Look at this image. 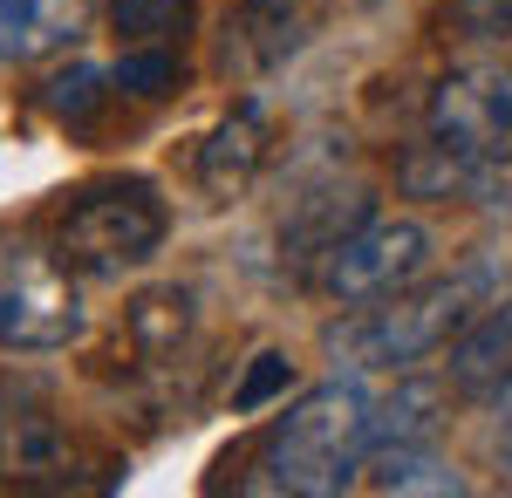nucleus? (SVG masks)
Listing matches in <instances>:
<instances>
[{
	"mask_svg": "<svg viewBox=\"0 0 512 498\" xmlns=\"http://www.w3.org/2000/svg\"><path fill=\"white\" fill-rule=\"evenodd\" d=\"M130 335H137V348H144L151 362H178V348L192 335V294H178V287L144 294L137 314H130Z\"/></svg>",
	"mask_w": 512,
	"mask_h": 498,
	"instance_id": "nucleus-17",
	"label": "nucleus"
},
{
	"mask_svg": "<svg viewBox=\"0 0 512 498\" xmlns=\"http://www.w3.org/2000/svg\"><path fill=\"white\" fill-rule=\"evenodd\" d=\"M267 157H274V123L260 103H233V110L212 123V137L198 144V185L205 198H239L260 171H267Z\"/></svg>",
	"mask_w": 512,
	"mask_h": 498,
	"instance_id": "nucleus-10",
	"label": "nucleus"
},
{
	"mask_svg": "<svg viewBox=\"0 0 512 498\" xmlns=\"http://www.w3.org/2000/svg\"><path fill=\"white\" fill-rule=\"evenodd\" d=\"M485 307H492V267H458L451 280L403 287L390 301L362 307L355 321H342L328 335V348L355 369H410V362L437 355L444 342H458Z\"/></svg>",
	"mask_w": 512,
	"mask_h": 498,
	"instance_id": "nucleus-3",
	"label": "nucleus"
},
{
	"mask_svg": "<svg viewBox=\"0 0 512 498\" xmlns=\"http://www.w3.org/2000/svg\"><path fill=\"white\" fill-rule=\"evenodd\" d=\"M308 41V14L301 0H239L226 41H219V76L226 82H260L274 76L287 55H301Z\"/></svg>",
	"mask_w": 512,
	"mask_h": 498,
	"instance_id": "nucleus-8",
	"label": "nucleus"
},
{
	"mask_svg": "<svg viewBox=\"0 0 512 498\" xmlns=\"http://www.w3.org/2000/svg\"><path fill=\"white\" fill-rule=\"evenodd\" d=\"M0 485L14 492H103L117 458H103L76 423L62 389L35 369H0Z\"/></svg>",
	"mask_w": 512,
	"mask_h": 498,
	"instance_id": "nucleus-2",
	"label": "nucleus"
},
{
	"mask_svg": "<svg viewBox=\"0 0 512 498\" xmlns=\"http://www.w3.org/2000/svg\"><path fill=\"white\" fill-rule=\"evenodd\" d=\"M110 28L123 48H185L198 28V0H110Z\"/></svg>",
	"mask_w": 512,
	"mask_h": 498,
	"instance_id": "nucleus-15",
	"label": "nucleus"
},
{
	"mask_svg": "<svg viewBox=\"0 0 512 498\" xmlns=\"http://www.w3.org/2000/svg\"><path fill=\"white\" fill-rule=\"evenodd\" d=\"M424 267H431V232L417 219H376L369 212L315 267V287L342 307H376L390 294H403V287H417Z\"/></svg>",
	"mask_w": 512,
	"mask_h": 498,
	"instance_id": "nucleus-6",
	"label": "nucleus"
},
{
	"mask_svg": "<svg viewBox=\"0 0 512 498\" xmlns=\"http://www.w3.org/2000/svg\"><path fill=\"white\" fill-rule=\"evenodd\" d=\"M96 0H0V69L62 55L89 35Z\"/></svg>",
	"mask_w": 512,
	"mask_h": 498,
	"instance_id": "nucleus-11",
	"label": "nucleus"
},
{
	"mask_svg": "<svg viewBox=\"0 0 512 498\" xmlns=\"http://www.w3.org/2000/svg\"><path fill=\"white\" fill-rule=\"evenodd\" d=\"M431 144L458 157H485L512 144V69H451L424 103Z\"/></svg>",
	"mask_w": 512,
	"mask_h": 498,
	"instance_id": "nucleus-7",
	"label": "nucleus"
},
{
	"mask_svg": "<svg viewBox=\"0 0 512 498\" xmlns=\"http://www.w3.org/2000/svg\"><path fill=\"white\" fill-rule=\"evenodd\" d=\"M117 96H137V103H164L171 89H178V48H123L117 55Z\"/></svg>",
	"mask_w": 512,
	"mask_h": 498,
	"instance_id": "nucleus-19",
	"label": "nucleus"
},
{
	"mask_svg": "<svg viewBox=\"0 0 512 498\" xmlns=\"http://www.w3.org/2000/svg\"><path fill=\"white\" fill-rule=\"evenodd\" d=\"M362 219H369V198L362 192H315V198H301V212L280 226V253L301 260V267H321Z\"/></svg>",
	"mask_w": 512,
	"mask_h": 498,
	"instance_id": "nucleus-14",
	"label": "nucleus"
},
{
	"mask_svg": "<svg viewBox=\"0 0 512 498\" xmlns=\"http://www.w3.org/2000/svg\"><path fill=\"white\" fill-rule=\"evenodd\" d=\"M369 437H376V396L355 383V376H335V383L308 389V396L267 430L246 492H280V498L349 492Z\"/></svg>",
	"mask_w": 512,
	"mask_h": 498,
	"instance_id": "nucleus-1",
	"label": "nucleus"
},
{
	"mask_svg": "<svg viewBox=\"0 0 512 498\" xmlns=\"http://www.w3.org/2000/svg\"><path fill=\"white\" fill-rule=\"evenodd\" d=\"M444 35L472 48H512V0H444Z\"/></svg>",
	"mask_w": 512,
	"mask_h": 498,
	"instance_id": "nucleus-20",
	"label": "nucleus"
},
{
	"mask_svg": "<svg viewBox=\"0 0 512 498\" xmlns=\"http://www.w3.org/2000/svg\"><path fill=\"white\" fill-rule=\"evenodd\" d=\"M506 403H512V389H506Z\"/></svg>",
	"mask_w": 512,
	"mask_h": 498,
	"instance_id": "nucleus-22",
	"label": "nucleus"
},
{
	"mask_svg": "<svg viewBox=\"0 0 512 498\" xmlns=\"http://www.w3.org/2000/svg\"><path fill=\"white\" fill-rule=\"evenodd\" d=\"M349 492H465V478L437 458V444H369Z\"/></svg>",
	"mask_w": 512,
	"mask_h": 498,
	"instance_id": "nucleus-13",
	"label": "nucleus"
},
{
	"mask_svg": "<svg viewBox=\"0 0 512 498\" xmlns=\"http://www.w3.org/2000/svg\"><path fill=\"white\" fill-rule=\"evenodd\" d=\"M451 389L472 396V403H492L512 389V294L492 301L472 328L451 342Z\"/></svg>",
	"mask_w": 512,
	"mask_h": 498,
	"instance_id": "nucleus-12",
	"label": "nucleus"
},
{
	"mask_svg": "<svg viewBox=\"0 0 512 498\" xmlns=\"http://www.w3.org/2000/svg\"><path fill=\"white\" fill-rule=\"evenodd\" d=\"M403 192L417 198H478L492 212H512V144L485 157H458L444 144H417L403 157Z\"/></svg>",
	"mask_w": 512,
	"mask_h": 498,
	"instance_id": "nucleus-9",
	"label": "nucleus"
},
{
	"mask_svg": "<svg viewBox=\"0 0 512 498\" xmlns=\"http://www.w3.org/2000/svg\"><path fill=\"white\" fill-rule=\"evenodd\" d=\"M171 232V205L144 171H117V178H89L62 198L55 212V253L82 273V280H123L137 273Z\"/></svg>",
	"mask_w": 512,
	"mask_h": 498,
	"instance_id": "nucleus-4",
	"label": "nucleus"
},
{
	"mask_svg": "<svg viewBox=\"0 0 512 498\" xmlns=\"http://www.w3.org/2000/svg\"><path fill=\"white\" fill-rule=\"evenodd\" d=\"M280 383H287V362H280V355H260V369H253V383L239 389L233 403H239V410H253V403H260V396H274Z\"/></svg>",
	"mask_w": 512,
	"mask_h": 498,
	"instance_id": "nucleus-21",
	"label": "nucleus"
},
{
	"mask_svg": "<svg viewBox=\"0 0 512 498\" xmlns=\"http://www.w3.org/2000/svg\"><path fill=\"white\" fill-rule=\"evenodd\" d=\"M89 335L82 273L35 239H0V348L55 355Z\"/></svg>",
	"mask_w": 512,
	"mask_h": 498,
	"instance_id": "nucleus-5",
	"label": "nucleus"
},
{
	"mask_svg": "<svg viewBox=\"0 0 512 498\" xmlns=\"http://www.w3.org/2000/svg\"><path fill=\"white\" fill-rule=\"evenodd\" d=\"M444 423V389L403 376L390 396H376V437L369 444H431Z\"/></svg>",
	"mask_w": 512,
	"mask_h": 498,
	"instance_id": "nucleus-16",
	"label": "nucleus"
},
{
	"mask_svg": "<svg viewBox=\"0 0 512 498\" xmlns=\"http://www.w3.org/2000/svg\"><path fill=\"white\" fill-rule=\"evenodd\" d=\"M110 96H117V76H110V69H89V62H76L69 76L48 82V96H41V103H48V116H55V123L89 130V123H96V110H103Z\"/></svg>",
	"mask_w": 512,
	"mask_h": 498,
	"instance_id": "nucleus-18",
	"label": "nucleus"
}]
</instances>
